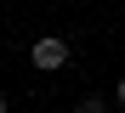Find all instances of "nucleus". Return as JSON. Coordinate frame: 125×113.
I'll list each match as a JSON object with an SVG mask.
<instances>
[{
  "mask_svg": "<svg viewBox=\"0 0 125 113\" xmlns=\"http://www.w3.org/2000/svg\"><path fill=\"white\" fill-rule=\"evenodd\" d=\"M74 113H102V102H97V96H85V102H80Z\"/></svg>",
  "mask_w": 125,
  "mask_h": 113,
  "instance_id": "f03ea898",
  "label": "nucleus"
},
{
  "mask_svg": "<svg viewBox=\"0 0 125 113\" xmlns=\"http://www.w3.org/2000/svg\"><path fill=\"white\" fill-rule=\"evenodd\" d=\"M114 96H119V107H125V79H119V90H114Z\"/></svg>",
  "mask_w": 125,
  "mask_h": 113,
  "instance_id": "7ed1b4c3",
  "label": "nucleus"
},
{
  "mask_svg": "<svg viewBox=\"0 0 125 113\" xmlns=\"http://www.w3.org/2000/svg\"><path fill=\"white\" fill-rule=\"evenodd\" d=\"M29 62H34V68H46V74H57V68H68V40H62V34H46V40H34Z\"/></svg>",
  "mask_w": 125,
  "mask_h": 113,
  "instance_id": "f257e3e1",
  "label": "nucleus"
},
{
  "mask_svg": "<svg viewBox=\"0 0 125 113\" xmlns=\"http://www.w3.org/2000/svg\"><path fill=\"white\" fill-rule=\"evenodd\" d=\"M0 113H11V102H6V96H0Z\"/></svg>",
  "mask_w": 125,
  "mask_h": 113,
  "instance_id": "20e7f679",
  "label": "nucleus"
}]
</instances>
